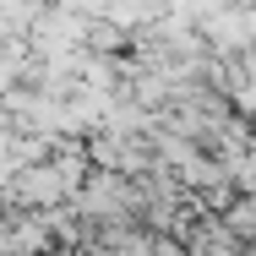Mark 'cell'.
<instances>
[{"label":"cell","instance_id":"1","mask_svg":"<svg viewBox=\"0 0 256 256\" xmlns=\"http://www.w3.org/2000/svg\"><path fill=\"white\" fill-rule=\"evenodd\" d=\"M136 207H142L136 180H126V174H114V169L82 174V186L71 191V212H76L82 224H126Z\"/></svg>","mask_w":256,"mask_h":256},{"label":"cell","instance_id":"2","mask_svg":"<svg viewBox=\"0 0 256 256\" xmlns=\"http://www.w3.org/2000/svg\"><path fill=\"white\" fill-rule=\"evenodd\" d=\"M11 207H54L66 202V191H60V180H54L50 158H33V164H16V174H11V186L0 191Z\"/></svg>","mask_w":256,"mask_h":256},{"label":"cell","instance_id":"3","mask_svg":"<svg viewBox=\"0 0 256 256\" xmlns=\"http://www.w3.org/2000/svg\"><path fill=\"white\" fill-rule=\"evenodd\" d=\"M202 38L212 44V54H240L251 44V11L246 6H218V11H207L202 16Z\"/></svg>","mask_w":256,"mask_h":256}]
</instances>
